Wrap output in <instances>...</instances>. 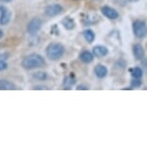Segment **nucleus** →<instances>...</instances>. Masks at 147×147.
<instances>
[{
  "label": "nucleus",
  "mask_w": 147,
  "mask_h": 147,
  "mask_svg": "<svg viewBox=\"0 0 147 147\" xmlns=\"http://www.w3.org/2000/svg\"><path fill=\"white\" fill-rule=\"evenodd\" d=\"M45 61L38 54H30L21 61V65L25 69H35L44 65Z\"/></svg>",
  "instance_id": "obj_1"
},
{
  "label": "nucleus",
  "mask_w": 147,
  "mask_h": 147,
  "mask_svg": "<svg viewBox=\"0 0 147 147\" xmlns=\"http://www.w3.org/2000/svg\"><path fill=\"white\" fill-rule=\"evenodd\" d=\"M65 47L59 42H52L46 48V56L52 61H58L65 54Z\"/></svg>",
  "instance_id": "obj_2"
},
{
  "label": "nucleus",
  "mask_w": 147,
  "mask_h": 147,
  "mask_svg": "<svg viewBox=\"0 0 147 147\" xmlns=\"http://www.w3.org/2000/svg\"><path fill=\"white\" fill-rule=\"evenodd\" d=\"M133 33L138 38H144L147 36V24L144 20L136 19L132 24Z\"/></svg>",
  "instance_id": "obj_3"
},
{
  "label": "nucleus",
  "mask_w": 147,
  "mask_h": 147,
  "mask_svg": "<svg viewBox=\"0 0 147 147\" xmlns=\"http://www.w3.org/2000/svg\"><path fill=\"white\" fill-rule=\"evenodd\" d=\"M41 25H42V21H41L40 18H34L32 20H30V22L27 25V33L30 35H35L40 31L41 28Z\"/></svg>",
  "instance_id": "obj_4"
},
{
  "label": "nucleus",
  "mask_w": 147,
  "mask_h": 147,
  "mask_svg": "<svg viewBox=\"0 0 147 147\" xmlns=\"http://www.w3.org/2000/svg\"><path fill=\"white\" fill-rule=\"evenodd\" d=\"M63 10V7L61 6L60 4H52V5H48V6L45 7L44 13H45L46 16L54 18V16H59L60 13H62Z\"/></svg>",
  "instance_id": "obj_5"
},
{
  "label": "nucleus",
  "mask_w": 147,
  "mask_h": 147,
  "mask_svg": "<svg viewBox=\"0 0 147 147\" xmlns=\"http://www.w3.org/2000/svg\"><path fill=\"white\" fill-rule=\"evenodd\" d=\"M12 18V13L9 9L0 5V25H7Z\"/></svg>",
  "instance_id": "obj_6"
},
{
  "label": "nucleus",
  "mask_w": 147,
  "mask_h": 147,
  "mask_svg": "<svg viewBox=\"0 0 147 147\" xmlns=\"http://www.w3.org/2000/svg\"><path fill=\"white\" fill-rule=\"evenodd\" d=\"M101 13H103L104 16H106L107 18L115 20V19L119 18V13L115 8H112L110 6H103L101 8Z\"/></svg>",
  "instance_id": "obj_7"
},
{
  "label": "nucleus",
  "mask_w": 147,
  "mask_h": 147,
  "mask_svg": "<svg viewBox=\"0 0 147 147\" xmlns=\"http://www.w3.org/2000/svg\"><path fill=\"white\" fill-rule=\"evenodd\" d=\"M133 55H134L135 59L138 61H141L144 59L145 51H144L143 46L140 43H136L133 45Z\"/></svg>",
  "instance_id": "obj_8"
},
{
  "label": "nucleus",
  "mask_w": 147,
  "mask_h": 147,
  "mask_svg": "<svg viewBox=\"0 0 147 147\" xmlns=\"http://www.w3.org/2000/svg\"><path fill=\"white\" fill-rule=\"evenodd\" d=\"M92 53L95 57L97 58H103L109 53V50L106 46L104 45H96L93 47L92 49Z\"/></svg>",
  "instance_id": "obj_9"
},
{
  "label": "nucleus",
  "mask_w": 147,
  "mask_h": 147,
  "mask_svg": "<svg viewBox=\"0 0 147 147\" xmlns=\"http://www.w3.org/2000/svg\"><path fill=\"white\" fill-rule=\"evenodd\" d=\"M94 73H95L96 77H98L99 79L105 78L108 74V68L103 65H97L94 67Z\"/></svg>",
  "instance_id": "obj_10"
},
{
  "label": "nucleus",
  "mask_w": 147,
  "mask_h": 147,
  "mask_svg": "<svg viewBox=\"0 0 147 147\" xmlns=\"http://www.w3.org/2000/svg\"><path fill=\"white\" fill-rule=\"evenodd\" d=\"M83 37L86 40V41H88V43L93 42L94 40H95V34L92 30L90 29H86L83 31Z\"/></svg>",
  "instance_id": "obj_11"
},
{
  "label": "nucleus",
  "mask_w": 147,
  "mask_h": 147,
  "mask_svg": "<svg viewBox=\"0 0 147 147\" xmlns=\"http://www.w3.org/2000/svg\"><path fill=\"white\" fill-rule=\"evenodd\" d=\"M62 24L66 30H72V29L75 28V21H74L71 18H69V16H66V18L63 19Z\"/></svg>",
  "instance_id": "obj_12"
},
{
  "label": "nucleus",
  "mask_w": 147,
  "mask_h": 147,
  "mask_svg": "<svg viewBox=\"0 0 147 147\" xmlns=\"http://www.w3.org/2000/svg\"><path fill=\"white\" fill-rule=\"evenodd\" d=\"M80 59L83 63H90L93 61V54L90 53V51H83L80 54Z\"/></svg>",
  "instance_id": "obj_13"
},
{
  "label": "nucleus",
  "mask_w": 147,
  "mask_h": 147,
  "mask_svg": "<svg viewBox=\"0 0 147 147\" xmlns=\"http://www.w3.org/2000/svg\"><path fill=\"white\" fill-rule=\"evenodd\" d=\"M16 90V86L12 82L7 80H1L0 81V90Z\"/></svg>",
  "instance_id": "obj_14"
},
{
  "label": "nucleus",
  "mask_w": 147,
  "mask_h": 147,
  "mask_svg": "<svg viewBox=\"0 0 147 147\" xmlns=\"http://www.w3.org/2000/svg\"><path fill=\"white\" fill-rule=\"evenodd\" d=\"M75 84H76V79L73 74L66 76L65 80H63V87H65V88H70V87H72V86Z\"/></svg>",
  "instance_id": "obj_15"
},
{
  "label": "nucleus",
  "mask_w": 147,
  "mask_h": 147,
  "mask_svg": "<svg viewBox=\"0 0 147 147\" xmlns=\"http://www.w3.org/2000/svg\"><path fill=\"white\" fill-rule=\"evenodd\" d=\"M130 73L133 78H141L143 76V70L141 69L140 66H135L133 68H130L129 69Z\"/></svg>",
  "instance_id": "obj_16"
},
{
  "label": "nucleus",
  "mask_w": 147,
  "mask_h": 147,
  "mask_svg": "<svg viewBox=\"0 0 147 147\" xmlns=\"http://www.w3.org/2000/svg\"><path fill=\"white\" fill-rule=\"evenodd\" d=\"M32 77L34 79L38 80V81H45L47 79V74L43 71H38V72H36V73L33 74Z\"/></svg>",
  "instance_id": "obj_17"
},
{
  "label": "nucleus",
  "mask_w": 147,
  "mask_h": 147,
  "mask_svg": "<svg viewBox=\"0 0 147 147\" xmlns=\"http://www.w3.org/2000/svg\"><path fill=\"white\" fill-rule=\"evenodd\" d=\"M142 85V81L140 80V78H133L131 81V88H140Z\"/></svg>",
  "instance_id": "obj_18"
},
{
  "label": "nucleus",
  "mask_w": 147,
  "mask_h": 147,
  "mask_svg": "<svg viewBox=\"0 0 147 147\" xmlns=\"http://www.w3.org/2000/svg\"><path fill=\"white\" fill-rule=\"evenodd\" d=\"M8 67V65L5 61H0V71L5 70Z\"/></svg>",
  "instance_id": "obj_19"
},
{
  "label": "nucleus",
  "mask_w": 147,
  "mask_h": 147,
  "mask_svg": "<svg viewBox=\"0 0 147 147\" xmlns=\"http://www.w3.org/2000/svg\"><path fill=\"white\" fill-rule=\"evenodd\" d=\"M34 90H48V88L44 87V86H36L34 87Z\"/></svg>",
  "instance_id": "obj_20"
},
{
  "label": "nucleus",
  "mask_w": 147,
  "mask_h": 147,
  "mask_svg": "<svg viewBox=\"0 0 147 147\" xmlns=\"http://www.w3.org/2000/svg\"><path fill=\"white\" fill-rule=\"evenodd\" d=\"M77 90H88V88L86 87V86H78V87H77Z\"/></svg>",
  "instance_id": "obj_21"
},
{
  "label": "nucleus",
  "mask_w": 147,
  "mask_h": 147,
  "mask_svg": "<svg viewBox=\"0 0 147 147\" xmlns=\"http://www.w3.org/2000/svg\"><path fill=\"white\" fill-rule=\"evenodd\" d=\"M12 0H0V2L1 3H9V2H11Z\"/></svg>",
  "instance_id": "obj_22"
},
{
  "label": "nucleus",
  "mask_w": 147,
  "mask_h": 147,
  "mask_svg": "<svg viewBox=\"0 0 147 147\" xmlns=\"http://www.w3.org/2000/svg\"><path fill=\"white\" fill-rule=\"evenodd\" d=\"M126 1L131 2V3H135V2H138V1H140V0H126Z\"/></svg>",
  "instance_id": "obj_23"
},
{
  "label": "nucleus",
  "mask_w": 147,
  "mask_h": 147,
  "mask_svg": "<svg viewBox=\"0 0 147 147\" xmlns=\"http://www.w3.org/2000/svg\"><path fill=\"white\" fill-rule=\"evenodd\" d=\"M3 31H2V30H0V38H1L2 37H3Z\"/></svg>",
  "instance_id": "obj_24"
}]
</instances>
